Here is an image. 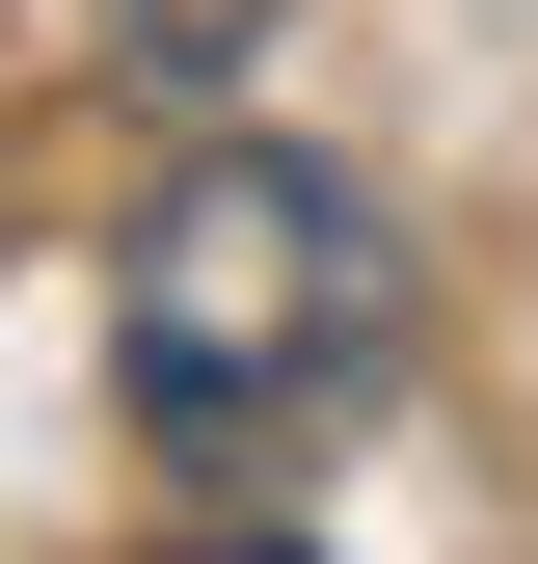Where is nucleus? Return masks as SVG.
<instances>
[{
  "label": "nucleus",
  "mask_w": 538,
  "mask_h": 564,
  "mask_svg": "<svg viewBox=\"0 0 538 564\" xmlns=\"http://www.w3.org/2000/svg\"><path fill=\"white\" fill-rule=\"evenodd\" d=\"M108 377L162 457H323L351 403L404 377V216L351 162H297V134H216V162H162V216L108 242Z\"/></svg>",
  "instance_id": "obj_1"
}]
</instances>
